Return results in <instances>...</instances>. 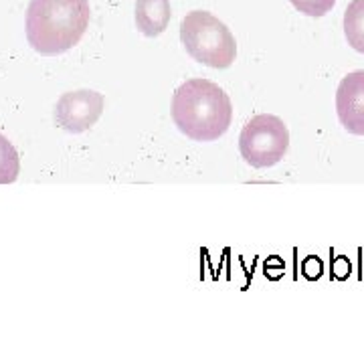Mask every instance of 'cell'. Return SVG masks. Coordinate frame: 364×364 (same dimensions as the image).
I'll list each match as a JSON object with an SVG mask.
<instances>
[{
	"label": "cell",
	"instance_id": "cell-1",
	"mask_svg": "<svg viewBox=\"0 0 364 364\" xmlns=\"http://www.w3.org/2000/svg\"><path fill=\"white\" fill-rule=\"evenodd\" d=\"M172 122L195 142H215L231 128L233 104L223 87L208 79H188L172 97Z\"/></svg>",
	"mask_w": 364,
	"mask_h": 364
},
{
	"label": "cell",
	"instance_id": "cell-2",
	"mask_svg": "<svg viewBox=\"0 0 364 364\" xmlns=\"http://www.w3.org/2000/svg\"><path fill=\"white\" fill-rule=\"evenodd\" d=\"M90 21V0H31L26 39L41 55H59L77 45Z\"/></svg>",
	"mask_w": 364,
	"mask_h": 364
},
{
	"label": "cell",
	"instance_id": "cell-3",
	"mask_svg": "<svg viewBox=\"0 0 364 364\" xmlns=\"http://www.w3.org/2000/svg\"><path fill=\"white\" fill-rule=\"evenodd\" d=\"M181 41L196 63L227 69L235 63L237 43L223 21L207 11H193L181 23Z\"/></svg>",
	"mask_w": 364,
	"mask_h": 364
},
{
	"label": "cell",
	"instance_id": "cell-4",
	"mask_svg": "<svg viewBox=\"0 0 364 364\" xmlns=\"http://www.w3.org/2000/svg\"><path fill=\"white\" fill-rule=\"evenodd\" d=\"M289 148V132L282 117L259 114L251 117L239 136V152L253 168H269L282 162Z\"/></svg>",
	"mask_w": 364,
	"mask_h": 364
},
{
	"label": "cell",
	"instance_id": "cell-5",
	"mask_svg": "<svg viewBox=\"0 0 364 364\" xmlns=\"http://www.w3.org/2000/svg\"><path fill=\"white\" fill-rule=\"evenodd\" d=\"M104 95L93 90L63 93L55 105V122L61 130L71 134L91 130L104 114Z\"/></svg>",
	"mask_w": 364,
	"mask_h": 364
},
{
	"label": "cell",
	"instance_id": "cell-6",
	"mask_svg": "<svg viewBox=\"0 0 364 364\" xmlns=\"http://www.w3.org/2000/svg\"><path fill=\"white\" fill-rule=\"evenodd\" d=\"M336 114L344 130L364 136V71H352L340 81L336 91Z\"/></svg>",
	"mask_w": 364,
	"mask_h": 364
},
{
	"label": "cell",
	"instance_id": "cell-7",
	"mask_svg": "<svg viewBox=\"0 0 364 364\" xmlns=\"http://www.w3.org/2000/svg\"><path fill=\"white\" fill-rule=\"evenodd\" d=\"M172 9L170 0H138L136 2V26L144 37H160L170 25Z\"/></svg>",
	"mask_w": 364,
	"mask_h": 364
},
{
	"label": "cell",
	"instance_id": "cell-8",
	"mask_svg": "<svg viewBox=\"0 0 364 364\" xmlns=\"http://www.w3.org/2000/svg\"><path fill=\"white\" fill-rule=\"evenodd\" d=\"M344 35L352 49L364 55V0H352L346 6Z\"/></svg>",
	"mask_w": 364,
	"mask_h": 364
},
{
	"label": "cell",
	"instance_id": "cell-9",
	"mask_svg": "<svg viewBox=\"0 0 364 364\" xmlns=\"http://www.w3.org/2000/svg\"><path fill=\"white\" fill-rule=\"evenodd\" d=\"M18 172H21L18 152L13 142H9V138L0 134V184H13L18 178Z\"/></svg>",
	"mask_w": 364,
	"mask_h": 364
},
{
	"label": "cell",
	"instance_id": "cell-10",
	"mask_svg": "<svg viewBox=\"0 0 364 364\" xmlns=\"http://www.w3.org/2000/svg\"><path fill=\"white\" fill-rule=\"evenodd\" d=\"M289 2L294 4L296 11L306 16H324L336 4V0H289Z\"/></svg>",
	"mask_w": 364,
	"mask_h": 364
}]
</instances>
